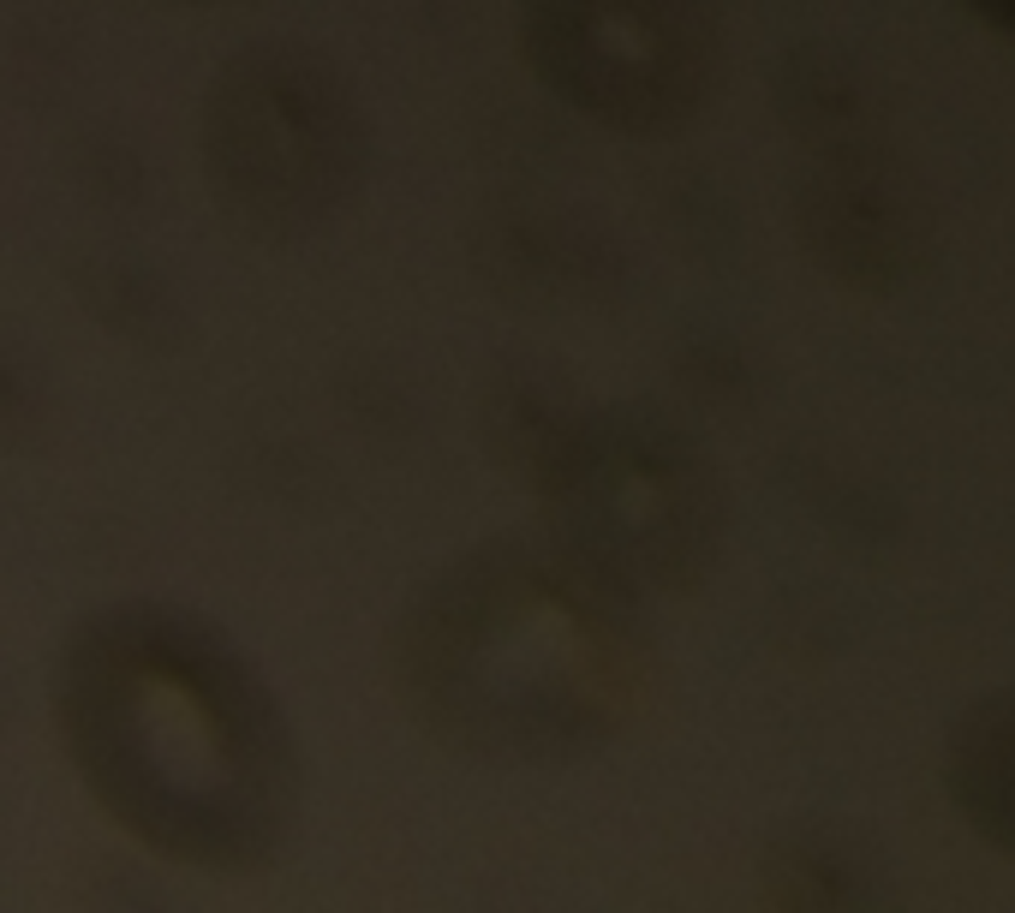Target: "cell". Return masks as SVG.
I'll return each mask as SVG.
<instances>
[{"instance_id": "obj_1", "label": "cell", "mask_w": 1015, "mask_h": 913, "mask_svg": "<svg viewBox=\"0 0 1015 913\" xmlns=\"http://www.w3.org/2000/svg\"><path fill=\"white\" fill-rule=\"evenodd\" d=\"M986 7H992L998 19H1015V0H986Z\"/></svg>"}]
</instances>
